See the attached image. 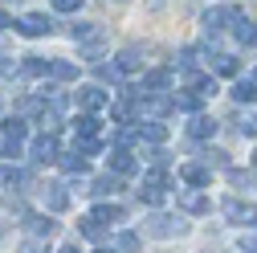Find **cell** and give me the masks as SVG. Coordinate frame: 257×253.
I'll use <instances>...</instances> for the list:
<instances>
[{"label":"cell","mask_w":257,"mask_h":253,"mask_svg":"<svg viewBox=\"0 0 257 253\" xmlns=\"http://www.w3.org/2000/svg\"><path fill=\"white\" fill-rule=\"evenodd\" d=\"M143 143H151V147H159V143H164L168 139V126L164 122H139V131H135Z\"/></svg>","instance_id":"cell-19"},{"label":"cell","mask_w":257,"mask_h":253,"mask_svg":"<svg viewBox=\"0 0 257 253\" xmlns=\"http://www.w3.org/2000/svg\"><path fill=\"white\" fill-rule=\"evenodd\" d=\"M70 37H74L78 45H94V41H106V29L94 25V21H86V25H74V29H70Z\"/></svg>","instance_id":"cell-12"},{"label":"cell","mask_w":257,"mask_h":253,"mask_svg":"<svg viewBox=\"0 0 257 253\" xmlns=\"http://www.w3.org/2000/svg\"><path fill=\"white\" fill-rule=\"evenodd\" d=\"M25 225H29V237H41V241H49L57 233V220H49V216H29Z\"/></svg>","instance_id":"cell-18"},{"label":"cell","mask_w":257,"mask_h":253,"mask_svg":"<svg viewBox=\"0 0 257 253\" xmlns=\"http://www.w3.org/2000/svg\"><path fill=\"white\" fill-rule=\"evenodd\" d=\"M0 241H5V229H0Z\"/></svg>","instance_id":"cell-47"},{"label":"cell","mask_w":257,"mask_h":253,"mask_svg":"<svg viewBox=\"0 0 257 253\" xmlns=\"http://www.w3.org/2000/svg\"><path fill=\"white\" fill-rule=\"evenodd\" d=\"M237 253H257V237H249V241H241V249Z\"/></svg>","instance_id":"cell-42"},{"label":"cell","mask_w":257,"mask_h":253,"mask_svg":"<svg viewBox=\"0 0 257 253\" xmlns=\"http://www.w3.org/2000/svg\"><path fill=\"white\" fill-rule=\"evenodd\" d=\"M233 17H237L233 9H208L200 25H204V33H220V29H229V25H233Z\"/></svg>","instance_id":"cell-13"},{"label":"cell","mask_w":257,"mask_h":253,"mask_svg":"<svg viewBox=\"0 0 257 253\" xmlns=\"http://www.w3.org/2000/svg\"><path fill=\"white\" fill-rule=\"evenodd\" d=\"M118 253H139V245H143V237L139 233H131V229H122V233H114V241H110Z\"/></svg>","instance_id":"cell-24"},{"label":"cell","mask_w":257,"mask_h":253,"mask_svg":"<svg viewBox=\"0 0 257 253\" xmlns=\"http://www.w3.org/2000/svg\"><path fill=\"white\" fill-rule=\"evenodd\" d=\"M25 118L21 114H9L5 118V139H0V151L5 155H21V147H25Z\"/></svg>","instance_id":"cell-4"},{"label":"cell","mask_w":257,"mask_h":253,"mask_svg":"<svg viewBox=\"0 0 257 253\" xmlns=\"http://www.w3.org/2000/svg\"><path fill=\"white\" fill-rule=\"evenodd\" d=\"M45 74L57 78V82H74V78H78V66H74V61H49Z\"/></svg>","instance_id":"cell-26"},{"label":"cell","mask_w":257,"mask_h":253,"mask_svg":"<svg viewBox=\"0 0 257 253\" xmlns=\"http://www.w3.org/2000/svg\"><path fill=\"white\" fill-rule=\"evenodd\" d=\"M229 94H233V102H257V82L253 78H237Z\"/></svg>","instance_id":"cell-21"},{"label":"cell","mask_w":257,"mask_h":253,"mask_svg":"<svg viewBox=\"0 0 257 253\" xmlns=\"http://www.w3.org/2000/svg\"><path fill=\"white\" fill-rule=\"evenodd\" d=\"M41 192H45V208H49V212H66V208H70V188L61 184V180L45 184Z\"/></svg>","instance_id":"cell-9"},{"label":"cell","mask_w":257,"mask_h":253,"mask_svg":"<svg viewBox=\"0 0 257 253\" xmlns=\"http://www.w3.org/2000/svg\"><path fill=\"white\" fill-rule=\"evenodd\" d=\"M57 164L66 168L70 176H82V172H86V160H82V155H74V151H70V155H57Z\"/></svg>","instance_id":"cell-32"},{"label":"cell","mask_w":257,"mask_h":253,"mask_svg":"<svg viewBox=\"0 0 257 253\" xmlns=\"http://www.w3.org/2000/svg\"><path fill=\"white\" fill-rule=\"evenodd\" d=\"M168 188H172V176H168L164 168H155V172H147V176H143L139 200H143V204H151V208H159V204H164V196H168Z\"/></svg>","instance_id":"cell-1"},{"label":"cell","mask_w":257,"mask_h":253,"mask_svg":"<svg viewBox=\"0 0 257 253\" xmlns=\"http://www.w3.org/2000/svg\"><path fill=\"white\" fill-rule=\"evenodd\" d=\"M212 66H216L220 78H233V74H237V57H229V53H212Z\"/></svg>","instance_id":"cell-30"},{"label":"cell","mask_w":257,"mask_h":253,"mask_svg":"<svg viewBox=\"0 0 257 253\" xmlns=\"http://www.w3.org/2000/svg\"><path fill=\"white\" fill-rule=\"evenodd\" d=\"M49 70V61H41V57H29L25 61V74H45Z\"/></svg>","instance_id":"cell-40"},{"label":"cell","mask_w":257,"mask_h":253,"mask_svg":"<svg viewBox=\"0 0 257 253\" xmlns=\"http://www.w3.org/2000/svg\"><path fill=\"white\" fill-rule=\"evenodd\" d=\"M57 253H82V249L78 245H66V249H57Z\"/></svg>","instance_id":"cell-45"},{"label":"cell","mask_w":257,"mask_h":253,"mask_svg":"<svg viewBox=\"0 0 257 253\" xmlns=\"http://www.w3.org/2000/svg\"><path fill=\"white\" fill-rule=\"evenodd\" d=\"M78 106H82L86 114H98L102 106H110V94H106L102 86H82V90H78Z\"/></svg>","instance_id":"cell-8"},{"label":"cell","mask_w":257,"mask_h":253,"mask_svg":"<svg viewBox=\"0 0 257 253\" xmlns=\"http://www.w3.org/2000/svg\"><path fill=\"white\" fill-rule=\"evenodd\" d=\"M253 180H257V172H241V168H229V184H233V188H241V192H245V188H253Z\"/></svg>","instance_id":"cell-33"},{"label":"cell","mask_w":257,"mask_h":253,"mask_svg":"<svg viewBox=\"0 0 257 253\" xmlns=\"http://www.w3.org/2000/svg\"><path fill=\"white\" fill-rule=\"evenodd\" d=\"M176 66H180L184 74H196V66H200V53H196V49H180V61H176Z\"/></svg>","instance_id":"cell-34"},{"label":"cell","mask_w":257,"mask_h":253,"mask_svg":"<svg viewBox=\"0 0 257 253\" xmlns=\"http://www.w3.org/2000/svg\"><path fill=\"white\" fill-rule=\"evenodd\" d=\"M78 233H82L86 241H102V237H106V225H98L94 216H82V220H78Z\"/></svg>","instance_id":"cell-27"},{"label":"cell","mask_w":257,"mask_h":253,"mask_svg":"<svg viewBox=\"0 0 257 253\" xmlns=\"http://www.w3.org/2000/svg\"><path fill=\"white\" fill-rule=\"evenodd\" d=\"M172 86V70H151L143 78V94H159V90H168Z\"/></svg>","instance_id":"cell-22"},{"label":"cell","mask_w":257,"mask_h":253,"mask_svg":"<svg viewBox=\"0 0 257 253\" xmlns=\"http://www.w3.org/2000/svg\"><path fill=\"white\" fill-rule=\"evenodd\" d=\"M237 126H241V135H249V139H257V114H249V118H241Z\"/></svg>","instance_id":"cell-38"},{"label":"cell","mask_w":257,"mask_h":253,"mask_svg":"<svg viewBox=\"0 0 257 253\" xmlns=\"http://www.w3.org/2000/svg\"><path fill=\"white\" fill-rule=\"evenodd\" d=\"M74 126H78V139H98L102 135V118L98 114H82Z\"/></svg>","instance_id":"cell-23"},{"label":"cell","mask_w":257,"mask_h":253,"mask_svg":"<svg viewBox=\"0 0 257 253\" xmlns=\"http://www.w3.org/2000/svg\"><path fill=\"white\" fill-rule=\"evenodd\" d=\"M94 253H118V249L114 245H102V249H94Z\"/></svg>","instance_id":"cell-44"},{"label":"cell","mask_w":257,"mask_h":253,"mask_svg":"<svg viewBox=\"0 0 257 253\" xmlns=\"http://www.w3.org/2000/svg\"><path fill=\"white\" fill-rule=\"evenodd\" d=\"M0 29H13V21H9V13L0 9Z\"/></svg>","instance_id":"cell-43"},{"label":"cell","mask_w":257,"mask_h":253,"mask_svg":"<svg viewBox=\"0 0 257 253\" xmlns=\"http://www.w3.org/2000/svg\"><path fill=\"white\" fill-rule=\"evenodd\" d=\"M168 98H172V110H188V114H200V102H204V98H196L192 90H180V94L172 90Z\"/></svg>","instance_id":"cell-15"},{"label":"cell","mask_w":257,"mask_h":253,"mask_svg":"<svg viewBox=\"0 0 257 253\" xmlns=\"http://www.w3.org/2000/svg\"><path fill=\"white\" fill-rule=\"evenodd\" d=\"M216 126H220V122H216V118H208V114H192L188 135H192V139H212V135H216Z\"/></svg>","instance_id":"cell-14"},{"label":"cell","mask_w":257,"mask_h":253,"mask_svg":"<svg viewBox=\"0 0 257 253\" xmlns=\"http://www.w3.org/2000/svg\"><path fill=\"white\" fill-rule=\"evenodd\" d=\"M180 180H184L188 188H208V184H212V168H208V164H184V168H180Z\"/></svg>","instance_id":"cell-11"},{"label":"cell","mask_w":257,"mask_h":253,"mask_svg":"<svg viewBox=\"0 0 257 253\" xmlns=\"http://www.w3.org/2000/svg\"><path fill=\"white\" fill-rule=\"evenodd\" d=\"M135 114H139V106H131L126 98H118V102L110 106V118H114V122H122V126H126V122H135Z\"/></svg>","instance_id":"cell-28"},{"label":"cell","mask_w":257,"mask_h":253,"mask_svg":"<svg viewBox=\"0 0 257 253\" xmlns=\"http://www.w3.org/2000/svg\"><path fill=\"white\" fill-rule=\"evenodd\" d=\"M13 29H17L21 37H49V33H53V25H49V17H41V13H29V17L13 21Z\"/></svg>","instance_id":"cell-6"},{"label":"cell","mask_w":257,"mask_h":253,"mask_svg":"<svg viewBox=\"0 0 257 253\" xmlns=\"http://www.w3.org/2000/svg\"><path fill=\"white\" fill-rule=\"evenodd\" d=\"M94 74H98L102 82H118L122 74H118V66H114V61H98V66H94Z\"/></svg>","instance_id":"cell-35"},{"label":"cell","mask_w":257,"mask_h":253,"mask_svg":"<svg viewBox=\"0 0 257 253\" xmlns=\"http://www.w3.org/2000/svg\"><path fill=\"white\" fill-rule=\"evenodd\" d=\"M21 253H49V241H41V237H25V241H21Z\"/></svg>","instance_id":"cell-37"},{"label":"cell","mask_w":257,"mask_h":253,"mask_svg":"<svg viewBox=\"0 0 257 253\" xmlns=\"http://www.w3.org/2000/svg\"><path fill=\"white\" fill-rule=\"evenodd\" d=\"M114 66H118V74H135V70L143 66V53H139L135 45H126V49L114 57Z\"/></svg>","instance_id":"cell-16"},{"label":"cell","mask_w":257,"mask_h":253,"mask_svg":"<svg viewBox=\"0 0 257 253\" xmlns=\"http://www.w3.org/2000/svg\"><path fill=\"white\" fill-rule=\"evenodd\" d=\"M192 94H196V98H212V94H216V78H200V74H192Z\"/></svg>","instance_id":"cell-29"},{"label":"cell","mask_w":257,"mask_h":253,"mask_svg":"<svg viewBox=\"0 0 257 253\" xmlns=\"http://www.w3.org/2000/svg\"><path fill=\"white\" fill-rule=\"evenodd\" d=\"M253 82H257V74H253Z\"/></svg>","instance_id":"cell-48"},{"label":"cell","mask_w":257,"mask_h":253,"mask_svg":"<svg viewBox=\"0 0 257 253\" xmlns=\"http://www.w3.org/2000/svg\"><path fill=\"white\" fill-rule=\"evenodd\" d=\"M147 233L172 241V237H184V233H188V220H180V216H172V212H151V216H147Z\"/></svg>","instance_id":"cell-3"},{"label":"cell","mask_w":257,"mask_h":253,"mask_svg":"<svg viewBox=\"0 0 257 253\" xmlns=\"http://www.w3.org/2000/svg\"><path fill=\"white\" fill-rule=\"evenodd\" d=\"M204 164H216V168H224V151H220V147H208V151H204Z\"/></svg>","instance_id":"cell-41"},{"label":"cell","mask_w":257,"mask_h":253,"mask_svg":"<svg viewBox=\"0 0 257 253\" xmlns=\"http://www.w3.org/2000/svg\"><path fill=\"white\" fill-rule=\"evenodd\" d=\"M229 29H233V37H237L241 45H257V25H253V21L233 17V25H229Z\"/></svg>","instance_id":"cell-17"},{"label":"cell","mask_w":257,"mask_h":253,"mask_svg":"<svg viewBox=\"0 0 257 253\" xmlns=\"http://www.w3.org/2000/svg\"><path fill=\"white\" fill-rule=\"evenodd\" d=\"M135 172H139V164H135V155L126 151V147H114V151H110V176L126 180V176H135Z\"/></svg>","instance_id":"cell-10"},{"label":"cell","mask_w":257,"mask_h":253,"mask_svg":"<svg viewBox=\"0 0 257 253\" xmlns=\"http://www.w3.org/2000/svg\"><path fill=\"white\" fill-rule=\"evenodd\" d=\"M29 155H33V164H57V155H61L57 151V135H45L41 131L33 139V147H29Z\"/></svg>","instance_id":"cell-7"},{"label":"cell","mask_w":257,"mask_h":253,"mask_svg":"<svg viewBox=\"0 0 257 253\" xmlns=\"http://www.w3.org/2000/svg\"><path fill=\"white\" fill-rule=\"evenodd\" d=\"M118 188H122V180L106 172V176H98V180H94V184H90V192H94V196H114V192H118Z\"/></svg>","instance_id":"cell-25"},{"label":"cell","mask_w":257,"mask_h":253,"mask_svg":"<svg viewBox=\"0 0 257 253\" xmlns=\"http://www.w3.org/2000/svg\"><path fill=\"white\" fill-rule=\"evenodd\" d=\"M90 216L98 220V225H106V229L114 225V220H126V212H122V204H98V208H94Z\"/></svg>","instance_id":"cell-20"},{"label":"cell","mask_w":257,"mask_h":253,"mask_svg":"<svg viewBox=\"0 0 257 253\" xmlns=\"http://www.w3.org/2000/svg\"><path fill=\"white\" fill-rule=\"evenodd\" d=\"M74 155H98V139H74Z\"/></svg>","instance_id":"cell-36"},{"label":"cell","mask_w":257,"mask_h":253,"mask_svg":"<svg viewBox=\"0 0 257 253\" xmlns=\"http://www.w3.org/2000/svg\"><path fill=\"white\" fill-rule=\"evenodd\" d=\"M253 172H257V151H253Z\"/></svg>","instance_id":"cell-46"},{"label":"cell","mask_w":257,"mask_h":253,"mask_svg":"<svg viewBox=\"0 0 257 253\" xmlns=\"http://www.w3.org/2000/svg\"><path fill=\"white\" fill-rule=\"evenodd\" d=\"M176 204H180L188 216H204V212L212 208V200L200 192V188H180V192H176Z\"/></svg>","instance_id":"cell-5"},{"label":"cell","mask_w":257,"mask_h":253,"mask_svg":"<svg viewBox=\"0 0 257 253\" xmlns=\"http://www.w3.org/2000/svg\"><path fill=\"white\" fill-rule=\"evenodd\" d=\"M5 184H17V188H33V172H25V168H9V172H5Z\"/></svg>","instance_id":"cell-31"},{"label":"cell","mask_w":257,"mask_h":253,"mask_svg":"<svg viewBox=\"0 0 257 253\" xmlns=\"http://www.w3.org/2000/svg\"><path fill=\"white\" fill-rule=\"evenodd\" d=\"M220 212H224V220L237 225V229H257V204H249V200H241V196H229V200L220 204Z\"/></svg>","instance_id":"cell-2"},{"label":"cell","mask_w":257,"mask_h":253,"mask_svg":"<svg viewBox=\"0 0 257 253\" xmlns=\"http://www.w3.org/2000/svg\"><path fill=\"white\" fill-rule=\"evenodd\" d=\"M49 5H53L57 13H78V9H82V0H49Z\"/></svg>","instance_id":"cell-39"}]
</instances>
